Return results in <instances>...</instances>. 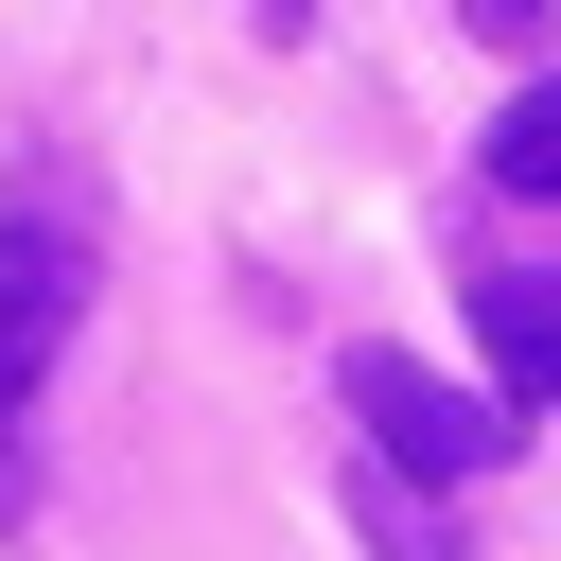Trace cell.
<instances>
[{"instance_id":"cell-1","label":"cell","mask_w":561,"mask_h":561,"mask_svg":"<svg viewBox=\"0 0 561 561\" xmlns=\"http://www.w3.org/2000/svg\"><path fill=\"white\" fill-rule=\"evenodd\" d=\"M88 298H105V193L70 140H18L0 158V526H35V403L88 333Z\"/></svg>"},{"instance_id":"cell-2","label":"cell","mask_w":561,"mask_h":561,"mask_svg":"<svg viewBox=\"0 0 561 561\" xmlns=\"http://www.w3.org/2000/svg\"><path fill=\"white\" fill-rule=\"evenodd\" d=\"M333 403H351V456H386L403 491H456V473H508V403L491 386H456V368H421V351H386V333H351V368H333Z\"/></svg>"},{"instance_id":"cell-3","label":"cell","mask_w":561,"mask_h":561,"mask_svg":"<svg viewBox=\"0 0 561 561\" xmlns=\"http://www.w3.org/2000/svg\"><path fill=\"white\" fill-rule=\"evenodd\" d=\"M456 298H473V333H491V386H508V403H561V263H473Z\"/></svg>"},{"instance_id":"cell-4","label":"cell","mask_w":561,"mask_h":561,"mask_svg":"<svg viewBox=\"0 0 561 561\" xmlns=\"http://www.w3.org/2000/svg\"><path fill=\"white\" fill-rule=\"evenodd\" d=\"M333 491H351V526H368V561H473V543H456V508H438V491H403L386 456H333Z\"/></svg>"},{"instance_id":"cell-5","label":"cell","mask_w":561,"mask_h":561,"mask_svg":"<svg viewBox=\"0 0 561 561\" xmlns=\"http://www.w3.org/2000/svg\"><path fill=\"white\" fill-rule=\"evenodd\" d=\"M491 193H526V210H561V70H526V88L491 105Z\"/></svg>"},{"instance_id":"cell-6","label":"cell","mask_w":561,"mask_h":561,"mask_svg":"<svg viewBox=\"0 0 561 561\" xmlns=\"http://www.w3.org/2000/svg\"><path fill=\"white\" fill-rule=\"evenodd\" d=\"M456 18H473L491 53H543V35H561V0H456Z\"/></svg>"}]
</instances>
